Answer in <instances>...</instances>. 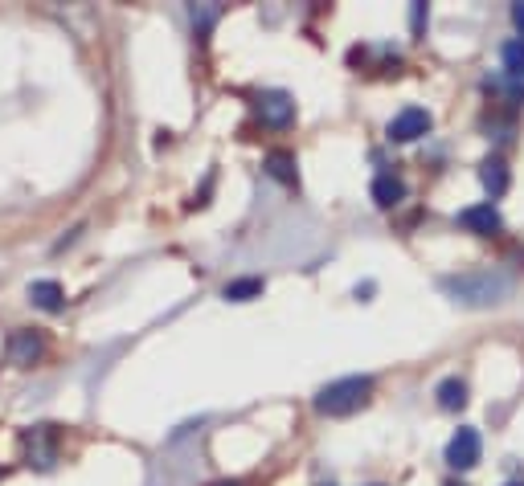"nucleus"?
<instances>
[{
	"mask_svg": "<svg viewBox=\"0 0 524 486\" xmlns=\"http://www.w3.org/2000/svg\"><path fill=\"white\" fill-rule=\"evenodd\" d=\"M373 201L381 204V209H397V204L406 201V184H402V176H394V172L377 176L373 180Z\"/></svg>",
	"mask_w": 524,
	"mask_h": 486,
	"instance_id": "nucleus-9",
	"label": "nucleus"
},
{
	"mask_svg": "<svg viewBox=\"0 0 524 486\" xmlns=\"http://www.w3.org/2000/svg\"><path fill=\"white\" fill-rule=\"evenodd\" d=\"M410 21H414V33H422V25H426V4H414Z\"/></svg>",
	"mask_w": 524,
	"mask_h": 486,
	"instance_id": "nucleus-17",
	"label": "nucleus"
},
{
	"mask_svg": "<svg viewBox=\"0 0 524 486\" xmlns=\"http://www.w3.org/2000/svg\"><path fill=\"white\" fill-rule=\"evenodd\" d=\"M267 172L275 180H283V184H295V156H291V151H270Z\"/></svg>",
	"mask_w": 524,
	"mask_h": 486,
	"instance_id": "nucleus-14",
	"label": "nucleus"
},
{
	"mask_svg": "<svg viewBox=\"0 0 524 486\" xmlns=\"http://www.w3.org/2000/svg\"><path fill=\"white\" fill-rule=\"evenodd\" d=\"M459 225H463L467 233L492 237V233H500V229H504V217H500V209H496V204L488 201V204H471V209H463V212H459Z\"/></svg>",
	"mask_w": 524,
	"mask_h": 486,
	"instance_id": "nucleus-7",
	"label": "nucleus"
},
{
	"mask_svg": "<svg viewBox=\"0 0 524 486\" xmlns=\"http://www.w3.org/2000/svg\"><path fill=\"white\" fill-rule=\"evenodd\" d=\"M258 119L267 123V127H287L291 119H295V103H291L287 90H270V95L258 98Z\"/></svg>",
	"mask_w": 524,
	"mask_h": 486,
	"instance_id": "nucleus-8",
	"label": "nucleus"
},
{
	"mask_svg": "<svg viewBox=\"0 0 524 486\" xmlns=\"http://www.w3.org/2000/svg\"><path fill=\"white\" fill-rule=\"evenodd\" d=\"M450 486H459V482H450Z\"/></svg>",
	"mask_w": 524,
	"mask_h": 486,
	"instance_id": "nucleus-21",
	"label": "nucleus"
},
{
	"mask_svg": "<svg viewBox=\"0 0 524 486\" xmlns=\"http://www.w3.org/2000/svg\"><path fill=\"white\" fill-rule=\"evenodd\" d=\"M373 397V376H344V381H332L316 392V413L324 417H348L361 405H369Z\"/></svg>",
	"mask_w": 524,
	"mask_h": 486,
	"instance_id": "nucleus-2",
	"label": "nucleus"
},
{
	"mask_svg": "<svg viewBox=\"0 0 524 486\" xmlns=\"http://www.w3.org/2000/svg\"><path fill=\"white\" fill-rule=\"evenodd\" d=\"M480 434L475 429H459V434L447 442V466L450 470H471V466L480 462Z\"/></svg>",
	"mask_w": 524,
	"mask_h": 486,
	"instance_id": "nucleus-6",
	"label": "nucleus"
},
{
	"mask_svg": "<svg viewBox=\"0 0 524 486\" xmlns=\"http://www.w3.org/2000/svg\"><path fill=\"white\" fill-rule=\"evenodd\" d=\"M480 180H483V189L492 192V201H496V197H504V192H508V164H504L500 156L483 159V164H480Z\"/></svg>",
	"mask_w": 524,
	"mask_h": 486,
	"instance_id": "nucleus-11",
	"label": "nucleus"
},
{
	"mask_svg": "<svg viewBox=\"0 0 524 486\" xmlns=\"http://www.w3.org/2000/svg\"><path fill=\"white\" fill-rule=\"evenodd\" d=\"M29 303L42 311H62L66 307V295L62 286L50 282V278H42V282H29Z\"/></svg>",
	"mask_w": 524,
	"mask_h": 486,
	"instance_id": "nucleus-10",
	"label": "nucleus"
},
{
	"mask_svg": "<svg viewBox=\"0 0 524 486\" xmlns=\"http://www.w3.org/2000/svg\"><path fill=\"white\" fill-rule=\"evenodd\" d=\"M500 58H504V70L512 78H524V37H516V42H508L500 50Z\"/></svg>",
	"mask_w": 524,
	"mask_h": 486,
	"instance_id": "nucleus-15",
	"label": "nucleus"
},
{
	"mask_svg": "<svg viewBox=\"0 0 524 486\" xmlns=\"http://www.w3.org/2000/svg\"><path fill=\"white\" fill-rule=\"evenodd\" d=\"M45 356V339L37 336V331L21 328L9 336V364H17V368H29V364H37V359Z\"/></svg>",
	"mask_w": 524,
	"mask_h": 486,
	"instance_id": "nucleus-5",
	"label": "nucleus"
},
{
	"mask_svg": "<svg viewBox=\"0 0 524 486\" xmlns=\"http://www.w3.org/2000/svg\"><path fill=\"white\" fill-rule=\"evenodd\" d=\"M267 290V282L262 278H234V282H225V303H250V298H258Z\"/></svg>",
	"mask_w": 524,
	"mask_h": 486,
	"instance_id": "nucleus-13",
	"label": "nucleus"
},
{
	"mask_svg": "<svg viewBox=\"0 0 524 486\" xmlns=\"http://www.w3.org/2000/svg\"><path fill=\"white\" fill-rule=\"evenodd\" d=\"M426 131H430V111H422V106H406V111H397L389 119V139L394 143H414Z\"/></svg>",
	"mask_w": 524,
	"mask_h": 486,
	"instance_id": "nucleus-4",
	"label": "nucleus"
},
{
	"mask_svg": "<svg viewBox=\"0 0 524 486\" xmlns=\"http://www.w3.org/2000/svg\"><path fill=\"white\" fill-rule=\"evenodd\" d=\"M214 486H242V482H230V478H225V482H214Z\"/></svg>",
	"mask_w": 524,
	"mask_h": 486,
	"instance_id": "nucleus-19",
	"label": "nucleus"
},
{
	"mask_svg": "<svg viewBox=\"0 0 524 486\" xmlns=\"http://www.w3.org/2000/svg\"><path fill=\"white\" fill-rule=\"evenodd\" d=\"M439 290L463 307H496L512 295V278L500 270H471V274H450L439 282Z\"/></svg>",
	"mask_w": 524,
	"mask_h": 486,
	"instance_id": "nucleus-1",
	"label": "nucleus"
},
{
	"mask_svg": "<svg viewBox=\"0 0 524 486\" xmlns=\"http://www.w3.org/2000/svg\"><path fill=\"white\" fill-rule=\"evenodd\" d=\"M439 409H447V413H459L463 405H467V384L459 381V376H447V381L439 384Z\"/></svg>",
	"mask_w": 524,
	"mask_h": 486,
	"instance_id": "nucleus-12",
	"label": "nucleus"
},
{
	"mask_svg": "<svg viewBox=\"0 0 524 486\" xmlns=\"http://www.w3.org/2000/svg\"><path fill=\"white\" fill-rule=\"evenodd\" d=\"M25 462L37 470H54L58 462V429L54 425H33L25 434Z\"/></svg>",
	"mask_w": 524,
	"mask_h": 486,
	"instance_id": "nucleus-3",
	"label": "nucleus"
},
{
	"mask_svg": "<svg viewBox=\"0 0 524 486\" xmlns=\"http://www.w3.org/2000/svg\"><path fill=\"white\" fill-rule=\"evenodd\" d=\"M217 21V9H201V12H193V25H197V33H205L209 25Z\"/></svg>",
	"mask_w": 524,
	"mask_h": 486,
	"instance_id": "nucleus-16",
	"label": "nucleus"
},
{
	"mask_svg": "<svg viewBox=\"0 0 524 486\" xmlns=\"http://www.w3.org/2000/svg\"><path fill=\"white\" fill-rule=\"evenodd\" d=\"M512 25L520 29V37H524V4H512Z\"/></svg>",
	"mask_w": 524,
	"mask_h": 486,
	"instance_id": "nucleus-18",
	"label": "nucleus"
},
{
	"mask_svg": "<svg viewBox=\"0 0 524 486\" xmlns=\"http://www.w3.org/2000/svg\"><path fill=\"white\" fill-rule=\"evenodd\" d=\"M508 486H524V482H508Z\"/></svg>",
	"mask_w": 524,
	"mask_h": 486,
	"instance_id": "nucleus-20",
	"label": "nucleus"
}]
</instances>
